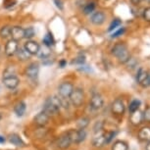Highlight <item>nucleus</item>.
<instances>
[{
	"label": "nucleus",
	"mask_w": 150,
	"mask_h": 150,
	"mask_svg": "<svg viewBox=\"0 0 150 150\" xmlns=\"http://www.w3.org/2000/svg\"><path fill=\"white\" fill-rule=\"evenodd\" d=\"M146 150H150V141H148V143H147V145L145 147Z\"/></svg>",
	"instance_id": "44"
},
{
	"label": "nucleus",
	"mask_w": 150,
	"mask_h": 150,
	"mask_svg": "<svg viewBox=\"0 0 150 150\" xmlns=\"http://www.w3.org/2000/svg\"><path fill=\"white\" fill-rule=\"evenodd\" d=\"M89 124L88 118H81L78 121V127L79 129H86Z\"/></svg>",
	"instance_id": "30"
},
{
	"label": "nucleus",
	"mask_w": 150,
	"mask_h": 150,
	"mask_svg": "<svg viewBox=\"0 0 150 150\" xmlns=\"http://www.w3.org/2000/svg\"><path fill=\"white\" fill-rule=\"evenodd\" d=\"M38 55L41 59H47L50 55H51V50H50V47L43 45V47H42V48L40 47V49H39Z\"/></svg>",
	"instance_id": "23"
},
{
	"label": "nucleus",
	"mask_w": 150,
	"mask_h": 150,
	"mask_svg": "<svg viewBox=\"0 0 150 150\" xmlns=\"http://www.w3.org/2000/svg\"><path fill=\"white\" fill-rule=\"evenodd\" d=\"M105 134V140H106V144H107L113 139V137H115L116 132H106V134Z\"/></svg>",
	"instance_id": "35"
},
{
	"label": "nucleus",
	"mask_w": 150,
	"mask_h": 150,
	"mask_svg": "<svg viewBox=\"0 0 150 150\" xmlns=\"http://www.w3.org/2000/svg\"><path fill=\"white\" fill-rule=\"evenodd\" d=\"M138 137L142 141H150V127H144L140 129L138 132Z\"/></svg>",
	"instance_id": "19"
},
{
	"label": "nucleus",
	"mask_w": 150,
	"mask_h": 150,
	"mask_svg": "<svg viewBox=\"0 0 150 150\" xmlns=\"http://www.w3.org/2000/svg\"><path fill=\"white\" fill-rule=\"evenodd\" d=\"M147 76H148V72H147L146 70H144L143 68H140V69L138 70L137 75V83L140 84L144 80H145Z\"/></svg>",
	"instance_id": "26"
},
{
	"label": "nucleus",
	"mask_w": 150,
	"mask_h": 150,
	"mask_svg": "<svg viewBox=\"0 0 150 150\" xmlns=\"http://www.w3.org/2000/svg\"><path fill=\"white\" fill-rule=\"evenodd\" d=\"M49 115H47L46 113L44 111L42 112H39L38 115L35 116V119H33V122H35V124L38 127H44L46 126L48 124V122H49Z\"/></svg>",
	"instance_id": "11"
},
{
	"label": "nucleus",
	"mask_w": 150,
	"mask_h": 150,
	"mask_svg": "<svg viewBox=\"0 0 150 150\" xmlns=\"http://www.w3.org/2000/svg\"><path fill=\"white\" fill-rule=\"evenodd\" d=\"M72 139V142L74 143H81L86 139V132L84 131V129H71L68 132Z\"/></svg>",
	"instance_id": "4"
},
{
	"label": "nucleus",
	"mask_w": 150,
	"mask_h": 150,
	"mask_svg": "<svg viewBox=\"0 0 150 150\" xmlns=\"http://www.w3.org/2000/svg\"><path fill=\"white\" fill-rule=\"evenodd\" d=\"M26 109H27V105L24 101H20L15 105L14 107V112L15 114L18 116V117H22L24 116V114L26 113Z\"/></svg>",
	"instance_id": "17"
},
{
	"label": "nucleus",
	"mask_w": 150,
	"mask_h": 150,
	"mask_svg": "<svg viewBox=\"0 0 150 150\" xmlns=\"http://www.w3.org/2000/svg\"><path fill=\"white\" fill-rule=\"evenodd\" d=\"M112 54L118 59V61L122 64H126L131 58V54L125 43H117L112 48Z\"/></svg>",
	"instance_id": "1"
},
{
	"label": "nucleus",
	"mask_w": 150,
	"mask_h": 150,
	"mask_svg": "<svg viewBox=\"0 0 150 150\" xmlns=\"http://www.w3.org/2000/svg\"><path fill=\"white\" fill-rule=\"evenodd\" d=\"M0 49H1V47H0Z\"/></svg>",
	"instance_id": "47"
},
{
	"label": "nucleus",
	"mask_w": 150,
	"mask_h": 150,
	"mask_svg": "<svg viewBox=\"0 0 150 150\" xmlns=\"http://www.w3.org/2000/svg\"><path fill=\"white\" fill-rule=\"evenodd\" d=\"M142 1H145L147 3H150V0H142Z\"/></svg>",
	"instance_id": "45"
},
{
	"label": "nucleus",
	"mask_w": 150,
	"mask_h": 150,
	"mask_svg": "<svg viewBox=\"0 0 150 150\" xmlns=\"http://www.w3.org/2000/svg\"><path fill=\"white\" fill-rule=\"evenodd\" d=\"M4 142H5V138L0 135V143H4Z\"/></svg>",
	"instance_id": "43"
},
{
	"label": "nucleus",
	"mask_w": 150,
	"mask_h": 150,
	"mask_svg": "<svg viewBox=\"0 0 150 150\" xmlns=\"http://www.w3.org/2000/svg\"><path fill=\"white\" fill-rule=\"evenodd\" d=\"M92 144L93 146L95 147H102L104 144H106V140H105V134H99L97 137H95L92 139Z\"/></svg>",
	"instance_id": "21"
},
{
	"label": "nucleus",
	"mask_w": 150,
	"mask_h": 150,
	"mask_svg": "<svg viewBox=\"0 0 150 150\" xmlns=\"http://www.w3.org/2000/svg\"><path fill=\"white\" fill-rule=\"evenodd\" d=\"M143 19L145 20L146 22H150V7H146L145 9L143 10Z\"/></svg>",
	"instance_id": "33"
},
{
	"label": "nucleus",
	"mask_w": 150,
	"mask_h": 150,
	"mask_svg": "<svg viewBox=\"0 0 150 150\" xmlns=\"http://www.w3.org/2000/svg\"><path fill=\"white\" fill-rule=\"evenodd\" d=\"M140 101L138 99H134L129 105V111L132 113V112H135L137 110H139V107H140Z\"/></svg>",
	"instance_id": "27"
},
{
	"label": "nucleus",
	"mask_w": 150,
	"mask_h": 150,
	"mask_svg": "<svg viewBox=\"0 0 150 150\" xmlns=\"http://www.w3.org/2000/svg\"><path fill=\"white\" fill-rule=\"evenodd\" d=\"M35 35V32L33 27H29L27 29H25V38L32 39Z\"/></svg>",
	"instance_id": "29"
},
{
	"label": "nucleus",
	"mask_w": 150,
	"mask_h": 150,
	"mask_svg": "<svg viewBox=\"0 0 150 150\" xmlns=\"http://www.w3.org/2000/svg\"><path fill=\"white\" fill-rule=\"evenodd\" d=\"M3 81L4 86L9 89H15L18 87L19 83H20V80L16 77L15 75L14 76H8V77H3Z\"/></svg>",
	"instance_id": "8"
},
{
	"label": "nucleus",
	"mask_w": 150,
	"mask_h": 150,
	"mask_svg": "<svg viewBox=\"0 0 150 150\" xmlns=\"http://www.w3.org/2000/svg\"><path fill=\"white\" fill-rule=\"evenodd\" d=\"M84 62H86V57H84L83 55H81V56H79V57H77L75 60L73 61V64L83 65V64H84Z\"/></svg>",
	"instance_id": "34"
},
{
	"label": "nucleus",
	"mask_w": 150,
	"mask_h": 150,
	"mask_svg": "<svg viewBox=\"0 0 150 150\" xmlns=\"http://www.w3.org/2000/svg\"><path fill=\"white\" fill-rule=\"evenodd\" d=\"M11 38L15 39L17 41H20L23 38H25V29L19 26L12 27V29H11Z\"/></svg>",
	"instance_id": "14"
},
{
	"label": "nucleus",
	"mask_w": 150,
	"mask_h": 150,
	"mask_svg": "<svg viewBox=\"0 0 150 150\" xmlns=\"http://www.w3.org/2000/svg\"><path fill=\"white\" fill-rule=\"evenodd\" d=\"M16 55H17V58L22 62L30 60V56H32L26 49H25V48H19L18 51H17V53H16Z\"/></svg>",
	"instance_id": "18"
},
{
	"label": "nucleus",
	"mask_w": 150,
	"mask_h": 150,
	"mask_svg": "<svg viewBox=\"0 0 150 150\" xmlns=\"http://www.w3.org/2000/svg\"><path fill=\"white\" fill-rule=\"evenodd\" d=\"M11 29L12 27L4 26L0 29V38L2 39H8L11 38Z\"/></svg>",
	"instance_id": "22"
},
{
	"label": "nucleus",
	"mask_w": 150,
	"mask_h": 150,
	"mask_svg": "<svg viewBox=\"0 0 150 150\" xmlns=\"http://www.w3.org/2000/svg\"><path fill=\"white\" fill-rule=\"evenodd\" d=\"M0 120H1V114H0Z\"/></svg>",
	"instance_id": "46"
},
{
	"label": "nucleus",
	"mask_w": 150,
	"mask_h": 150,
	"mask_svg": "<svg viewBox=\"0 0 150 150\" xmlns=\"http://www.w3.org/2000/svg\"><path fill=\"white\" fill-rule=\"evenodd\" d=\"M121 24H122L121 20H119V19H114V21H112L111 25L109 26L108 30H109V32H112V30H114L117 29L118 27H120V26H121Z\"/></svg>",
	"instance_id": "31"
},
{
	"label": "nucleus",
	"mask_w": 150,
	"mask_h": 150,
	"mask_svg": "<svg viewBox=\"0 0 150 150\" xmlns=\"http://www.w3.org/2000/svg\"><path fill=\"white\" fill-rule=\"evenodd\" d=\"M142 120H143V119H142V113H141L139 110L131 113L129 121H131V123L132 125H134V126H137V125H139L141 122H142Z\"/></svg>",
	"instance_id": "16"
},
{
	"label": "nucleus",
	"mask_w": 150,
	"mask_h": 150,
	"mask_svg": "<svg viewBox=\"0 0 150 150\" xmlns=\"http://www.w3.org/2000/svg\"><path fill=\"white\" fill-rule=\"evenodd\" d=\"M67 64V62L66 61H65V60H62L61 62H60V67L61 68H64L65 67V65H66Z\"/></svg>",
	"instance_id": "42"
},
{
	"label": "nucleus",
	"mask_w": 150,
	"mask_h": 150,
	"mask_svg": "<svg viewBox=\"0 0 150 150\" xmlns=\"http://www.w3.org/2000/svg\"><path fill=\"white\" fill-rule=\"evenodd\" d=\"M126 32V30H125V28H122V29H119L118 30H116L115 33H113L112 35V38H118V36H120L122 35H124V33Z\"/></svg>",
	"instance_id": "38"
},
{
	"label": "nucleus",
	"mask_w": 150,
	"mask_h": 150,
	"mask_svg": "<svg viewBox=\"0 0 150 150\" xmlns=\"http://www.w3.org/2000/svg\"><path fill=\"white\" fill-rule=\"evenodd\" d=\"M140 86H143V87H148V86H150V74L149 73H148V76L146 77L145 80H144L142 83H140Z\"/></svg>",
	"instance_id": "39"
},
{
	"label": "nucleus",
	"mask_w": 150,
	"mask_h": 150,
	"mask_svg": "<svg viewBox=\"0 0 150 150\" xmlns=\"http://www.w3.org/2000/svg\"><path fill=\"white\" fill-rule=\"evenodd\" d=\"M101 129H103V123L102 122H97V123L94 125V127H93V131L97 134V132H100Z\"/></svg>",
	"instance_id": "36"
},
{
	"label": "nucleus",
	"mask_w": 150,
	"mask_h": 150,
	"mask_svg": "<svg viewBox=\"0 0 150 150\" xmlns=\"http://www.w3.org/2000/svg\"><path fill=\"white\" fill-rule=\"evenodd\" d=\"M89 105H90V107H91V109H93V110L101 109L104 105L103 97L99 94V93H95V94H93L91 99H90Z\"/></svg>",
	"instance_id": "9"
},
{
	"label": "nucleus",
	"mask_w": 150,
	"mask_h": 150,
	"mask_svg": "<svg viewBox=\"0 0 150 150\" xmlns=\"http://www.w3.org/2000/svg\"><path fill=\"white\" fill-rule=\"evenodd\" d=\"M128 149H129L128 144L122 140L116 141L112 146V150H128Z\"/></svg>",
	"instance_id": "25"
},
{
	"label": "nucleus",
	"mask_w": 150,
	"mask_h": 150,
	"mask_svg": "<svg viewBox=\"0 0 150 150\" xmlns=\"http://www.w3.org/2000/svg\"><path fill=\"white\" fill-rule=\"evenodd\" d=\"M131 1H132V3L134 5H138V4L141 3V1H142V0H131Z\"/></svg>",
	"instance_id": "41"
},
{
	"label": "nucleus",
	"mask_w": 150,
	"mask_h": 150,
	"mask_svg": "<svg viewBox=\"0 0 150 150\" xmlns=\"http://www.w3.org/2000/svg\"><path fill=\"white\" fill-rule=\"evenodd\" d=\"M38 73H39V66L36 63L30 64L26 69V76L29 79H30V80H35V79L38 78Z\"/></svg>",
	"instance_id": "15"
},
{
	"label": "nucleus",
	"mask_w": 150,
	"mask_h": 150,
	"mask_svg": "<svg viewBox=\"0 0 150 150\" xmlns=\"http://www.w3.org/2000/svg\"><path fill=\"white\" fill-rule=\"evenodd\" d=\"M54 3L56 5V7L59 8L60 10H63V2L61 0H54Z\"/></svg>",
	"instance_id": "40"
},
{
	"label": "nucleus",
	"mask_w": 150,
	"mask_h": 150,
	"mask_svg": "<svg viewBox=\"0 0 150 150\" xmlns=\"http://www.w3.org/2000/svg\"><path fill=\"white\" fill-rule=\"evenodd\" d=\"M95 9V3L94 2H89V3H87L86 6L83 8V13L86 14V15H88V14H91L93 11Z\"/></svg>",
	"instance_id": "28"
},
{
	"label": "nucleus",
	"mask_w": 150,
	"mask_h": 150,
	"mask_svg": "<svg viewBox=\"0 0 150 150\" xmlns=\"http://www.w3.org/2000/svg\"><path fill=\"white\" fill-rule=\"evenodd\" d=\"M111 109H112V112L114 113L116 115H123L125 113V104L123 102L121 98H117L114 102L112 103V106H111Z\"/></svg>",
	"instance_id": "12"
},
{
	"label": "nucleus",
	"mask_w": 150,
	"mask_h": 150,
	"mask_svg": "<svg viewBox=\"0 0 150 150\" xmlns=\"http://www.w3.org/2000/svg\"><path fill=\"white\" fill-rule=\"evenodd\" d=\"M74 89L73 83H71L70 81H64L60 86H58V93L60 97L63 98H69L71 93H72Z\"/></svg>",
	"instance_id": "5"
},
{
	"label": "nucleus",
	"mask_w": 150,
	"mask_h": 150,
	"mask_svg": "<svg viewBox=\"0 0 150 150\" xmlns=\"http://www.w3.org/2000/svg\"><path fill=\"white\" fill-rule=\"evenodd\" d=\"M106 20V15L104 14L102 11H97V12L93 13L91 18H90V22L92 23L95 26H101V25L104 24Z\"/></svg>",
	"instance_id": "13"
},
{
	"label": "nucleus",
	"mask_w": 150,
	"mask_h": 150,
	"mask_svg": "<svg viewBox=\"0 0 150 150\" xmlns=\"http://www.w3.org/2000/svg\"><path fill=\"white\" fill-rule=\"evenodd\" d=\"M83 98H84V94H83V90L81 88H74L72 93L70 95V102L73 104L75 107H81L83 103Z\"/></svg>",
	"instance_id": "3"
},
{
	"label": "nucleus",
	"mask_w": 150,
	"mask_h": 150,
	"mask_svg": "<svg viewBox=\"0 0 150 150\" xmlns=\"http://www.w3.org/2000/svg\"><path fill=\"white\" fill-rule=\"evenodd\" d=\"M14 75H15V70H14V68L9 67V68H7V69L5 70L4 77H8V76H14Z\"/></svg>",
	"instance_id": "37"
},
{
	"label": "nucleus",
	"mask_w": 150,
	"mask_h": 150,
	"mask_svg": "<svg viewBox=\"0 0 150 150\" xmlns=\"http://www.w3.org/2000/svg\"><path fill=\"white\" fill-rule=\"evenodd\" d=\"M61 109V101L60 97L57 96H52L45 100L43 105V111L49 116H54L58 114V112Z\"/></svg>",
	"instance_id": "2"
},
{
	"label": "nucleus",
	"mask_w": 150,
	"mask_h": 150,
	"mask_svg": "<svg viewBox=\"0 0 150 150\" xmlns=\"http://www.w3.org/2000/svg\"><path fill=\"white\" fill-rule=\"evenodd\" d=\"M24 48L30 53V55H38L39 49H40V45H39L36 41L30 39V40H28L26 43H25Z\"/></svg>",
	"instance_id": "10"
},
{
	"label": "nucleus",
	"mask_w": 150,
	"mask_h": 150,
	"mask_svg": "<svg viewBox=\"0 0 150 150\" xmlns=\"http://www.w3.org/2000/svg\"><path fill=\"white\" fill-rule=\"evenodd\" d=\"M42 42H43V45L45 46H48V47H51L52 45L55 44V40H54V38L51 33H47L45 35V36L42 39Z\"/></svg>",
	"instance_id": "24"
},
{
	"label": "nucleus",
	"mask_w": 150,
	"mask_h": 150,
	"mask_svg": "<svg viewBox=\"0 0 150 150\" xmlns=\"http://www.w3.org/2000/svg\"><path fill=\"white\" fill-rule=\"evenodd\" d=\"M71 143H72V139H71L69 132H65V134H61L56 140V145L58 148L62 150H66L69 148Z\"/></svg>",
	"instance_id": "6"
},
{
	"label": "nucleus",
	"mask_w": 150,
	"mask_h": 150,
	"mask_svg": "<svg viewBox=\"0 0 150 150\" xmlns=\"http://www.w3.org/2000/svg\"><path fill=\"white\" fill-rule=\"evenodd\" d=\"M142 119L145 122L150 123V106H147L144 112L142 113Z\"/></svg>",
	"instance_id": "32"
},
{
	"label": "nucleus",
	"mask_w": 150,
	"mask_h": 150,
	"mask_svg": "<svg viewBox=\"0 0 150 150\" xmlns=\"http://www.w3.org/2000/svg\"><path fill=\"white\" fill-rule=\"evenodd\" d=\"M18 49H19V41L11 38L7 41L6 45H5V54L8 57H12V56L16 55Z\"/></svg>",
	"instance_id": "7"
},
{
	"label": "nucleus",
	"mask_w": 150,
	"mask_h": 150,
	"mask_svg": "<svg viewBox=\"0 0 150 150\" xmlns=\"http://www.w3.org/2000/svg\"><path fill=\"white\" fill-rule=\"evenodd\" d=\"M9 141L15 146H24L25 142L23 141L22 137L17 134H12L9 135Z\"/></svg>",
	"instance_id": "20"
}]
</instances>
